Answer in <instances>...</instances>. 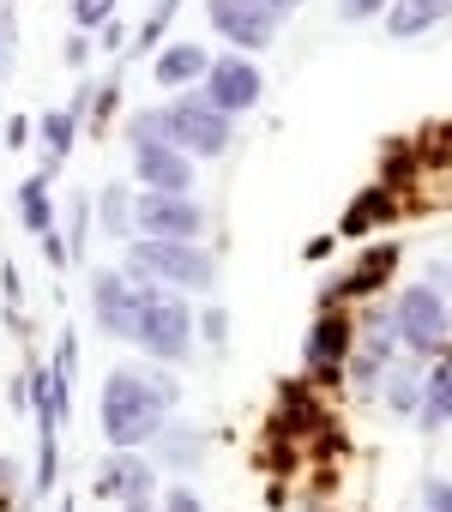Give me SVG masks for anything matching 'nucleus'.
Returning <instances> with one entry per match:
<instances>
[{"instance_id": "1", "label": "nucleus", "mask_w": 452, "mask_h": 512, "mask_svg": "<svg viewBox=\"0 0 452 512\" xmlns=\"http://www.w3.org/2000/svg\"><path fill=\"white\" fill-rule=\"evenodd\" d=\"M175 380L169 374H139V368H115L97 392V416H103V440L133 452L145 440H157L169 428V410H175Z\"/></svg>"}, {"instance_id": "2", "label": "nucleus", "mask_w": 452, "mask_h": 512, "mask_svg": "<svg viewBox=\"0 0 452 512\" xmlns=\"http://www.w3.org/2000/svg\"><path fill=\"white\" fill-rule=\"evenodd\" d=\"M127 272L151 278L163 290H211L217 284V266H211V253L199 241H151V235H139L127 247Z\"/></svg>"}, {"instance_id": "3", "label": "nucleus", "mask_w": 452, "mask_h": 512, "mask_svg": "<svg viewBox=\"0 0 452 512\" xmlns=\"http://www.w3.org/2000/svg\"><path fill=\"white\" fill-rule=\"evenodd\" d=\"M139 284H145V302H139L133 344L145 356H157V362H187V350H193V314H187V302L175 290L151 284V278H139Z\"/></svg>"}, {"instance_id": "4", "label": "nucleus", "mask_w": 452, "mask_h": 512, "mask_svg": "<svg viewBox=\"0 0 452 512\" xmlns=\"http://www.w3.org/2000/svg\"><path fill=\"white\" fill-rule=\"evenodd\" d=\"M392 332H398V350L440 356V344L452 338V308H446L440 284H404L392 302Z\"/></svg>"}, {"instance_id": "5", "label": "nucleus", "mask_w": 452, "mask_h": 512, "mask_svg": "<svg viewBox=\"0 0 452 512\" xmlns=\"http://www.w3.org/2000/svg\"><path fill=\"white\" fill-rule=\"evenodd\" d=\"M230 139H236L230 115L211 109L205 97H175L169 103V145L175 151H187V157H223Z\"/></svg>"}, {"instance_id": "6", "label": "nucleus", "mask_w": 452, "mask_h": 512, "mask_svg": "<svg viewBox=\"0 0 452 512\" xmlns=\"http://www.w3.org/2000/svg\"><path fill=\"white\" fill-rule=\"evenodd\" d=\"M133 229L151 241H199L205 235V211L187 193H139L133 199Z\"/></svg>"}, {"instance_id": "7", "label": "nucleus", "mask_w": 452, "mask_h": 512, "mask_svg": "<svg viewBox=\"0 0 452 512\" xmlns=\"http://www.w3.org/2000/svg\"><path fill=\"white\" fill-rule=\"evenodd\" d=\"M205 19L236 49H272V37H278V13L266 0H205Z\"/></svg>"}, {"instance_id": "8", "label": "nucleus", "mask_w": 452, "mask_h": 512, "mask_svg": "<svg viewBox=\"0 0 452 512\" xmlns=\"http://www.w3.org/2000/svg\"><path fill=\"white\" fill-rule=\"evenodd\" d=\"M139 302H145V284H139L133 272H97L91 308H97V326H103L109 338H127V344H133V332H139Z\"/></svg>"}, {"instance_id": "9", "label": "nucleus", "mask_w": 452, "mask_h": 512, "mask_svg": "<svg viewBox=\"0 0 452 512\" xmlns=\"http://www.w3.org/2000/svg\"><path fill=\"white\" fill-rule=\"evenodd\" d=\"M260 91H266V79H260V67L254 61H242V55H217L211 67H205V103L211 109H223V115H242V109H254L260 103Z\"/></svg>"}, {"instance_id": "10", "label": "nucleus", "mask_w": 452, "mask_h": 512, "mask_svg": "<svg viewBox=\"0 0 452 512\" xmlns=\"http://www.w3.org/2000/svg\"><path fill=\"white\" fill-rule=\"evenodd\" d=\"M133 169H139L145 193H193V157L175 151V145H139Z\"/></svg>"}, {"instance_id": "11", "label": "nucleus", "mask_w": 452, "mask_h": 512, "mask_svg": "<svg viewBox=\"0 0 452 512\" xmlns=\"http://www.w3.org/2000/svg\"><path fill=\"white\" fill-rule=\"evenodd\" d=\"M350 350H356V320L350 314H320L314 332H308L302 362H308V374H338L350 362Z\"/></svg>"}, {"instance_id": "12", "label": "nucleus", "mask_w": 452, "mask_h": 512, "mask_svg": "<svg viewBox=\"0 0 452 512\" xmlns=\"http://www.w3.org/2000/svg\"><path fill=\"white\" fill-rule=\"evenodd\" d=\"M446 19H452V0H392L386 7V37L410 43V37H428Z\"/></svg>"}, {"instance_id": "13", "label": "nucleus", "mask_w": 452, "mask_h": 512, "mask_svg": "<svg viewBox=\"0 0 452 512\" xmlns=\"http://www.w3.org/2000/svg\"><path fill=\"white\" fill-rule=\"evenodd\" d=\"M392 266H398V247L392 241H380V247H368L362 260H356V272L350 278H338V284H326V302H338V296H368V290H380L386 278H392Z\"/></svg>"}, {"instance_id": "14", "label": "nucleus", "mask_w": 452, "mask_h": 512, "mask_svg": "<svg viewBox=\"0 0 452 512\" xmlns=\"http://www.w3.org/2000/svg\"><path fill=\"white\" fill-rule=\"evenodd\" d=\"M205 49L199 43H169V49H157V61H151V79L163 85V91H181V85H193V79H205Z\"/></svg>"}, {"instance_id": "15", "label": "nucleus", "mask_w": 452, "mask_h": 512, "mask_svg": "<svg viewBox=\"0 0 452 512\" xmlns=\"http://www.w3.org/2000/svg\"><path fill=\"white\" fill-rule=\"evenodd\" d=\"M133 494H151V464L121 452L97 470V500H133Z\"/></svg>"}, {"instance_id": "16", "label": "nucleus", "mask_w": 452, "mask_h": 512, "mask_svg": "<svg viewBox=\"0 0 452 512\" xmlns=\"http://www.w3.org/2000/svg\"><path fill=\"white\" fill-rule=\"evenodd\" d=\"M386 404H392V416H422V392H428V368H416V362H392L386 368Z\"/></svg>"}, {"instance_id": "17", "label": "nucleus", "mask_w": 452, "mask_h": 512, "mask_svg": "<svg viewBox=\"0 0 452 512\" xmlns=\"http://www.w3.org/2000/svg\"><path fill=\"white\" fill-rule=\"evenodd\" d=\"M422 434H440L446 422H452V356H440L434 368H428V392H422Z\"/></svg>"}, {"instance_id": "18", "label": "nucleus", "mask_w": 452, "mask_h": 512, "mask_svg": "<svg viewBox=\"0 0 452 512\" xmlns=\"http://www.w3.org/2000/svg\"><path fill=\"white\" fill-rule=\"evenodd\" d=\"M392 211H398L392 187H368V193H356V199L344 205V223H338V229H344V235H368V229H374V223H386Z\"/></svg>"}, {"instance_id": "19", "label": "nucleus", "mask_w": 452, "mask_h": 512, "mask_svg": "<svg viewBox=\"0 0 452 512\" xmlns=\"http://www.w3.org/2000/svg\"><path fill=\"white\" fill-rule=\"evenodd\" d=\"M19 211H25V229H37V235H49V229H55V205H49V175H31V181L19 187Z\"/></svg>"}, {"instance_id": "20", "label": "nucleus", "mask_w": 452, "mask_h": 512, "mask_svg": "<svg viewBox=\"0 0 452 512\" xmlns=\"http://www.w3.org/2000/svg\"><path fill=\"white\" fill-rule=\"evenodd\" d=\"M97 211H103V235H133V193L127 187H103V199H97Z\"/></svg>"}, {"instance_id": "21", "label": "nucleus", "mask_w": 452, "mask_h": 512, "mask_svg": "<svg viewBox=\"0 0 452 512\" xmlns=\"http://www.w3.org/2000/svg\"><path fill=\"white\" fill-rule=\"evenodd\" d=\"M127 145L139 151V145H169V109H139L133 121H127Z\"/></svg>"}, {"instance_id": "22", "label": "nucleus", "mask_w": 452, "mask_h": 512, "mask_svg": "<svg viewBox=\"0 0 452 512\" xmlns=\"http://www.w3.org/2000/svg\"><path fill=\"white\" fill-rule=\"evenodd\" d=\"M43 139H49V157L61 163V157L73 151V139H79V115H73V109H55V115H43Z\"/></svg>"}, {"instance_id": "23", "label": "nucleus", "mask_w": 452, "mask_h": 512, "mask_svg": "<svg viewBox=\"0 0 452 512\" xmlns=\"http://www.w3.org/2000/svg\"><path fill=\"white\" fill-rule=\"evenodd\" d=\"M175 7H181V0H157V7L145 13V25L133 31V49H139V55H151V49L163 43V31H169V19H175Z\"/></svg>"}, {"instance_id": "24", "label": "nucleus", "mask_w": 452, "mask_h": 512, "mask_svg": "<svg viewBox=\"0 0 452 512\" xmlns=\"http://www.w3.org/2000/svg\"><path fill=\"white\" fill-rule=\"evenodd\" d=\"M157 440H163V464L193 470V458H199V434H187V428H163Z\"/></svg>"}, {"instance_id": "25", "label": "nucleus", "mask_w": 452, "mask_h": 512, "mask_svg": "<svg viewBox=\"0 0 452 512\" xmlns=\"http://www.w3.org/2000/svg\"><path fill=\"white\" fill-rule=\"evenodd\" d=\"M115 19V0H73V25L79 31H103Z\"/></svg>"}, {"instance_id": "26", "label": "nucleus", "mask_w": 452, "mask_h": 512, "mask_svg": "<svg viewBox=\"0 0 452 512\" xmlns=\"http://www.w3.org/2000/svg\"><path fill=\"white\" fill-rule=\"evenodd\" d=\"M392 0H338V19L344 25H362V19H374V13H386Z\"/></svg>"}, {"instance_id": "27", "label": "nucleus", "mask_w": 452, "mask_h": 512, "mask_svg": "<svg viewBox=\"0 0 452 512\" xmlns=\"http://www.w3.org/2000/svg\"><path fill=\"white\" fill-rule=\"evenodd\" d=\"M422 500H428V512H452V476H428Z\"/></svg>"}, {"instance_id": "28", "label": "nucleus", "mask_w": 452, "mask_h": 512, "mask_svg": "<svg viewBox=\"0 0 452 512\" xmlns=\"http://www.w3.org/2000/svg\"><path fill=\"white\" fill-rule=\"evenodd\" d=\"M223 320H230L223 308H211V314L199 320V332H205V344H211V350H223V344H230V326H223Z\"/></svg>"}, {"instance_id": "29", "label": "nucleus", "mask_w": 452, "mask_h": 512, "mask_svg": "<svg viewBox=\"0 0 452 512\" xmlns=\"http://www.w3.org/2000/svg\"><path fill=\"white\" fill-rule=\"evenodd\" d=\"M97 49H103V55H121V49H127V31H121V25L109 19V25L97 31Z\"/></svg>"}, {"instance_id": "30", "label": "nucleus", "mask_w": 452, "mask_h": 512, "mask_svg": "<svg viewBox=\"0 0 452 512\" xmlns=\"http://www.w3.org/2000/svg\"><path fill=\"white\" fill-rule=\"evenodd\" d=\"M163 512H205V506H199V494H187V488H169V494H163Z\"/></svg>"}, {"instance_id": "31", "label": "nucleus", "mask_w": 452, "mask_h": 512, "mask_svg": "<svg viewBox=\"0 0 452 512\" xmlns=\"http://www.w3.org/2000/svg\"><path fill=\"white\" fill-rule=\"evenodd\" d=\"M61 55H67L73 67H85V55H91V43H85V37H67V49H61Z\"/></svg>"}, {"instance_id": "32", "label": "nucleus", "mask_w": 452, "mask_h": 512, "mask_svg": "<svg viewBox=\"0 0 452 512\" xmlns=\"http://www.w3.org/2000/svg\"><path fill=\"white\" fill-rule=\"evenodd\" d=\"M25 139H31V121H19V115H13V121H7V145H13V151H19V145H25Z\"/></svg>"}, {"instance_id": "33", "label": "nucleus", "mask_w": 452, "mask_h": 512, "mask_svg": "<svg viewBox=\"0 0 452 512\" xmlns=\"http://www.w3.org/2000/svg\"><path fill=\"white\" fill-rule=\"evenodd\" d=\"M121 512H157V506H151V494H133V500H121Z\"/></svg>"}, {"instance_id": "34", "label": "nucleus", "mask_w": 452, "mask_h": 512, "mask_svg": "<svg viewBox=\"0 0 452 512\" xmlns=\"http://www.w3.org/2000/svg\"><path fill=\"white\" fill-rule=\"evenodd\" d=\"M7 49H19V31H13L7 19H0V55H7Z\"/></svg>"}, {"instance_id": "35", "label": "nucleus", "mask_w": 452, "mask_h": 512, "mask_svg": "<svg viewBox=\"0 0 452 512\" xmlns=\"http://www.w3.org/2000/svg\"><path fill=\"white\" fill-rule=\"evenodd\" d=\"M266 7H272V13H296V7H302V0H266Z\"/></svg>"}, {"instance_id": "36", "label": "nucleus", "mask_w": 452, "mask_h": 512, "mask_svg": "<svg viewBox=\"0 0 452 512\" xmlns=\"http://www.w3.org/2000/svg\"><path fill=\"white\" fill-rule=\"evenodd\" d=\"M446 284H452V266H446Z\"/></svg>"}]
</instances>
